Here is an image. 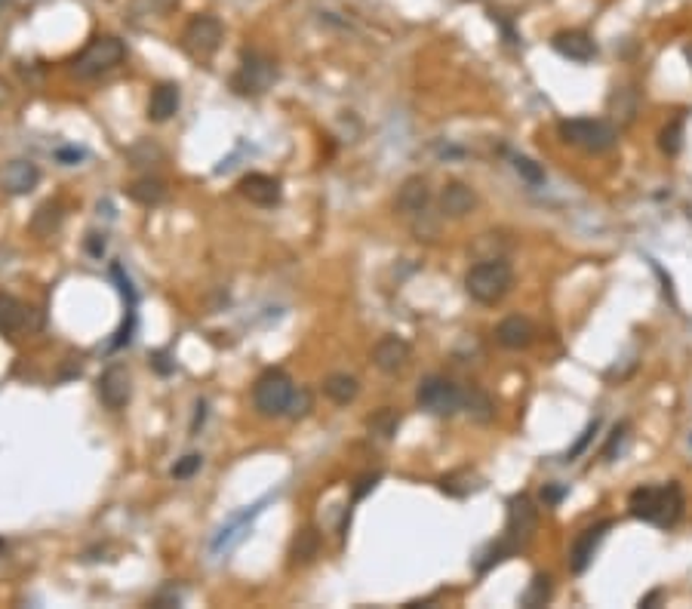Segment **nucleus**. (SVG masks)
Segmentation results:
<instances>
[{
    "instance_id": "f257e3e1",
    "label": "nucleus",
    "mask_w": 692,
    "mask_h": 609,
    "mask_svg": "<svg viewBox=\"0 0 692 609\" xmlns=\"http://www.w3.org/2000/svg\"><path fill=\"white\" fill-rule=\"evenodd\" d=\"M683 508H687V499H683L680 483H674V480L659 486H637L628 496V511L634 518L661 529L674 526L683 518Z\"/></svg>"
},
{
    "instance_id": "f03ea898",
    "label": "nucleus",
    "mask_w": 692,
    "mask_h": 609,
    "mask_svg": "<svg viewBox=\"0 0 692 609\" xmlns=\"http://www.w3.org/2000/svg\"><path fill=\"white\" fill-rule=\"evenodd\" d=\"M536 526H539V508L532 505V499L530 496L511 499L508 501V526H504V535L493 548V554L480 563V572H486L493 563L508 561V557L517 554L523 544H530V539L536 535Z\"/></svg>"
},
{
    "instance_id": "7ed1b4c3",
    "label": "nucleus",
    "mask_w": 692,
    "mask_h": 609,
    "mask_svg": "<svg viewBox=\"0 0 692 609\" xmlns=\"http://www.w3.org/2000/svg\"><path fill=\"white\" fill-rule=\"evenodd\" d=\"M514 286V268L504 259H483L465 274V292L477 305H499Z\"/></svg>"
},
{
    "instance_id": "20e7f679",
    "label": "nucleus",
    "mask_w": 692,
    "mask_h": 609,
    "mask_svg": "<svg viewBox=\"0 0 692 609\" xmlns=\"http://www.w3.org/2000/svg\"><path fill=\"white\" fill-rule=\"evenodd\" d=\"M127 59V44L114 34H99L86 44L81 53L71 62V74L77 81H92V77H102L108 71L120 68Z\"/></svg>"
},
{
    "instance_id": "39448f33",
    "label": "nucleus",
    "mask_w": 692,
    "mask_h": 609,
    "mask_svg": "<svg viewBox=\"0 0 692 609\" xmlns=\"http://www.w3.org/2000/svg\"><path fill=\"white\" fill-rule=\"evenodd\" d=\"M560 139L566 145H575L588 154H607L609 148H616L618 130L609 120H594V117H573V120H560Z\"/></svg>"
},
{
    "instance_id": "423d86ee",
    "label": "nucleus",
    "mask_w": 692,
    "mask_h": 609,
    "mask_svg": "<svg viewBox=\"0 0 692 609\" xmlns=\"http://www.w3.org/2000/svg\"><path fill=\"white\" fill-rule=\"evenodd\" d=\"M295 385L284 370H265L252 385V406L265 419H277V415L290 413Z\"/></svg>"
},
{
    "instance_id": "0eeeda50",
    "label": "nucleus",
    "mask_w": 692,
    "mask_h": 609,
    "mask_svg": "<svg viewBox=\"0 0 692 609\" xmlns=\"http://www.w3.org/2000/svg\"><path fill=\"white\" fill-rule=\"evenodd\" d=\"M416 404H419L425 413L446 419V415H456L459 410H465V391L443 376H428L422 378L419 391H416Z\"/></svg>"
},
{
    "instance_id": "6e6552de",
    "label": "nucleus",
    "mask_w": 692,
    "mask_h": 609,
    "mask_svg": "<svg viewBox=\"0 0 692 609\" xmlns=\"http://www.w3.org/2000/svg\"><path fill=\"white\" fill-rule=\"evenodd\" d=\"M222 38H225V28H222L219 19L213 13H197V16L188 19L182 31V44L191 56L197 59H210L215 49L222 47Z\"/></svg>"
},
{
    "instance_id": "1a4fd4ad",
    "label": "nucleus",
    "mask_w": 692,
    "mask_h": 609,
    "mask_svg": "<svg viewBox=\"0 0 692 609\" xmlns=\"http://www.w3.org/2000/svg\"><path fill=\"white\" fill-rule=\"evenodd\" d=\"M99 400L108 406V410H124L133 397V378H129V370L124 363H111L102 376H99Z\"/></svg>"
},
{
    "instance_id": "9d476101",
    "label": "nucleus",
    "mask_w": 692,
    "mask_h": 609,
    "mask_svg": "<svg viewBox=\"0 0 692 609\" xmlns=\"http://www.w3.org/2000/svg\"><path fill=\"white\" fill-rule=\"evenodd\" d=\"M609 529H612V520H600V523H594V526L582 529V533L575 535L573 548H569V570H573L575 576H582V572L594 563L597 548H600V542L607 539Z\"/></svg>"
},
{
    "instance_id": "9b49d317",
    "label": "nucleus",
    "mask_w": 692,
    "mask_h": 609,
    "mask_svg": "<svg viewBox=\"0 0 692 609\" xmlns=\"http://www.w3.org/2000/svg\"><path fill=\"white\" fill-rule=\"evenodd\" d=\"M409 354H413V348H409L407 339H400V335H381L376 348H372V363H376L379 372L394 376V372H400L409 363Z\"/></svg>"
},
{
    "instance_id": "f8f14e48",
    "label": "nucleus",
    "mask_w": 692,
    "mask_h": 609,
    "mask_svg": "<svg viewBox=\"0 0 692 609\" xmlns=\"http://www.w3.org/2000/svg\"><path fill=\"white\" fill-rule=\"evenodd\" d=\"M40 182V170L38 163L25 161V157H16V161H10L4 167V173H0V188L6 191V195H31L34 188H38Z\"/></svg>"
},
{
    "instance_id": "ddd939ff",
    "label": "nucleus",
    "mask_w": 692,
    "mask_h": 609,
    "mask_svg": "<svg viewBox=\"0 0 692 609\" xmlns=\"http://www.w3.org/2000/svg\"><path fill=\"white\" fill-rule=\"evenodd\" d=\"M551 47L557 49L564 59L569 62H579V65H585V62H594L597 59V44L594 38L585 31H579V28H569V31H560L554 34Z\"/></svg>"
},
{
    "instance_id": "4468645a",
    "label": "nucleus",
    "mask_w": 692,
    "mask_h": 609,
    "mask_svg": "<svg viewBox=\"0 0 692 609\" xmlns=\"http://www.w3.org/2000/svg\"><path fill=\"white\" fill-rule=\"evenodd\" d=\"M241 195L250 200V204H256V206H277L280 204V182L274 176H268V173H250V176H243L241 178Z\"/></svg>"
},
{
    "instance_id": "2eb2a0df",
    "label": "nucleus",
    "mask_w": 692,
    "mask_h": 609,
    "mask_svg": "<svg viewBox=\"0 0 692 609\" xmlns=\"http://www.w3.org/2000/svg\"><path fill=\"white\" fill-rule=\"evenodd\" d=\"M495 342L508 351H523L536 342V326L526 318H521V314H511V318H504L502 324L495 326Z\"/></svg>"
},
{
    "instance_id": "dca6fc26",
    "label": "nucleus",
    "mask_w": 692,
    "mask_h": 609,
    "mask_svg": "<svg viewBox=\"0 0 692 609\" xmlns=\"http://www.w3.org/2000/svg\"><path fill=\"white\" fill-rule=\"evenodd\" d=\"M428 204H431L428 178L425 176L403 178V185L398 188V210L403 213V216H419V213L428 210Z\"/></svg>"
},
{
    "instance_id": "f3484780",
    "label": "nucleus",
    "mask_w": 692,
    "mask_h": 609,
    "mask_svg": "<svg viewBox=\"0 0 692 609\" xmlns=\"http://www.w3.org/2000/svg\"><path fill=\"white\" fill-rule=\"evenodd\" d=\"M477 206V195L465 182H446L441 191V213L450 219H465Z\"/></svg>"
},
{
    "instance_id": "a211bd4d",
    "label": "nucleus",
    "mask_w": 692,
    "mask_h": 609,
    "mask_svg": "<svg viewBox=\"0 0 692 609\" xmlns=\"http://www.w3.org/2000/svg\"><path fill=\"white\" fill-rule=\"evenodd\" d=\"M179 105H182V92L176 83H157L148 96V120L151 124H167L176 117Z\"/></svg>"
},
{
    "instance_id": "6ab92c4d",
    "label": "nucleus",
    "mask_w": 692,
    "mask_h": 609,
    "mask_svg": "<svg viewBox=\"0 0 692 609\" xmlns=\"http://www.w3.org/2000/svg\"><path fill=\"white\" fill-rule=\"evenodd\" d=\"M274 74H277V71H274V65L268 59H256V56H250L247 65L241 68V74L234 77V90L243 92V96H247V92H265V87L274 81Z\"/></svg>"
},
{
    "instance_id": "aec40b11",
    "label": "nucleus",
    "mask_w": 692,
    "mask_h": 609,
    "mask_svg": "<svg viewBox=\"0 0 692 609\" xmlns=\"http://www.w3.org/2000/svg\"><path fill=\"white\" fill-rule=\"evenodd\" d=\"M323 394H327V400H333L336 406H348L357 400L360 382L355 376H348V372H333V376L323 378Z\"/></svg>"
},
{
    "instance_id": "412c9836",
    "label": "nucleus",
    "mask_w": 692,
    "mask_h": 609,
    "mask_svg": "<svg viewBox=\"0 0 692 609\" xmlns=\"http://www.w3.org/2000/svg\"><path fill=\"white\" fill-rule=\"evenodd\" d=\"M62 219H65V213H62V204H59V200H47V204H40L38 210H34L31 225H28V228H31V231L38 234V238H49V234L59 231Z\"/></svg>"
},
{
    "instance_id": "4be33fe9",
    "label": "nucleus",
    "mask_w": 692,
    "mask_h": 609,
    "mask_svg": "<svg viewBox=\"0 0 692 609\" xmlns=\"http://www.w3.org/2000/svg\"><path fill=\"white\" fill-rule=\"evenodd\" d=\"M28 320V308L19 302L16 296L10 292H0V333L10 335V333H19Z\"/></svg>"
},
{
    "instance_id": "5701e85b",
    "label": "nucleus",
    "mask_w": 692,
    "mask_h": 609,
    "mask_svg": "<svg viewBox=\"0 0 692 609\" xmlns=\"http://www.w3.org/2000/svg\"><path fill=\"white\" fill-rule=\"evenodd\" d=\"M317 554H320V533L311 529V526L299 529V533H295V539H293V544H290L293 563L305 566V563H311Z\"/></svg>"
},
{
    "instance_id": "b1692460",
    "label": "nucleus",
    "mask_w": 692,
    "mask_h": 609,
    "mask_svg": "<svg viewBox=\"0 0 692 609\" xmlns=\"http://www.w3.org/2000/svg\"><path fill=\"white\" fill-rule=\"evenodd\" d=\"M129 197L136 200V204L142 206H157L167 200V185L161 182V178H136L133 185H129Z\"/></svg>"
},
{
    "instance_id": "393cba45",
    "label": "nucleus",
    "mask_w": 692,
    "mask_h": 609,
    "mask_svg": "<svg viewBox=\"0 0 692 609\" xmlns=\"http://www.w3.org/2000/svg\"><path fill=\"white\" fill-rule=\"evenodd\" d=\"M551 594H554L551 576H545V572H536V576H532V582H530V587H526V591L521 594V606H526V609L545 606L547 600H551Z\"/></svg>"
},
{
    "instance_id": "a878e982",
    "label": "nucleus",
    "mask_w": 692,
    "mask_h": 609,
    "mask_svg": "<svg viewBox=\"0 0 692 609\" xmlns=\"http://www.w3.org/2000/svg\"><path fill=\"white\" fill-rule=\"evenodd\" d=\"M366 428H370L376 437H381V440H391L400 428V413L391 410V406H381V410H376L370 419H366Z\"/></svg>"
},
{
    "instance_id": "bb28decb",
    "label": "nucleus",
    "mask_w": 692,
    "mask_h": 609,
    "mask_svg": "<svg viewBox=\"0 0 692 609\" xmlns=\"http://www.w3.org/2000/svg\"><path fill=\"white\" fill-rule=\"evenodd\" d=\"M465 410H468V415H471L474 422H480V425L493 422V415H495L493 400H489V394H483L480 388L465 391Z\"/></svg>"
},
{
    "instance_id": "cd10ccee",
    "label": "nucleus",
    "mask_w": 692,
    "mask_h": 609,
    "mask_svg": "<svg viewBox=\"0 0 692 609\" xmlns=\"http://www.w3.org/2000/svg\"><path fill=\"white\" fill-rule=\"evenodd\" d=\"M683 133H687V126H683V117H674L668 126H661V133H659L661 154H668V157L680 154L683 152Z\"/></svg>"
},
{
    "instance_id": "c85d7f7f",
    "label": "nucleus",
    "mask_w": 692,
    "mask_h": 609,
    "mask_svg": "<svg viewBox=\"0 0 692 609\" xmlns=\"http://www.w3.org/2000/svg\"><path fill=\"white\" fill-rule=\"evenodd\" d=\"M514 173L523 178L526 185H532V188H539V185H545V167H539L532 157H526V154H517L514 157Z\"/></svg>"
},
{
    "instance_id": "c756f323",
    "label": "nucleus",
    "mask_w": 692,
    "mask_h": 609,
    "mask_svg": "<svg viewBox=\"0 0 692 609\" xmlns=\"http://www.w3.org/2000/svg\"><path fill=\"white\" fill-rule=\"evenodd\" d=\"M200 465H204V456L200 453H191V456H185V458H179L176 465H172V471L170 474L176 477V480H188V477H194L200 471Z\"/></svg>"
},
{
    "instance_id": "7c9ffc66",
    "label": "nucleus",
    "mask_w": 692,
    "mask_h": 609,
    "mask_svg": "<svg viewBox=\"0 0 692 609\" xmlns=\"http://www.w3.org/2000/svg\"><path fill=\"white\" fill-rule=\"evenodd\" d=\"M311 406H314V400H311V391L308 388H299L293 394V404H290V419H305L308 413H311Z\"/></svg>"
},
{
    "instance_id": "2f4dec72",
    "label": "nucleus",
    "mask_w": 692,
    "mask_h": 609,
    "mask_svg": "<svg viewBox=\"0 0 692 609\" xmlns=\"http://www.w3.org/2000/svg\"><path fill=\"white\" fill-rule=\"evenodd\" d=\"M625 437H628V425H625V422H622V425L612 428L609 443H607V447H603V458H607V462H612V458H616V449H622Z\"/></svg>"
},
{
    "instance_id": "473e14b6",
    "label": "nucleus",
    "mask_w": 692,
    "mask_h": 609,
    "mask_svg": "<svg viewBox=\"0 0 692 609\" xmlns=\"http://www.w3.org/2000/svg\"><path fill=\"white\" fill-rule=\"evenodd\" d=\"M597 425H600V422H597V419H594V422H591V425L585 428V434H582V437H579V443H575V447H573V449H569V453H566V462H573V458H575V456H579V453H582V449H585V447H588V440H591V437H594V434H597Z\"/></svg>"
},
{
    "instance_id": "72a5a7b5",
    "label": "nucleus",
    "mask_w": 692,
    "mask_h": 609,
    "mask_svg": "<svg viewBox=\"0 0 692 609\" xmlns=\"http://www.w3.org/2000/svg\"><path fill=\"white\" fill-rule=\"evenodd\" d=\"M56 157H59L65 167H74L77 161H83V152H77V148H62V152H56Z\"/></svg>"
},
{
    "instance_id": "f704fd0d",
    "label": "nucleus",
    "mask_w": 692,
    "mask_h": 609,
    "mask_svg": "<svg viewBox=\"0 0 692 609\" xmlns=\"http://www.w3.org/2000/svg\"><path fill=\"white\" fill-rule=\"evenodd\" d=\"M376 483H379V474H372V477L366 474L364 480H360V486H357V490H355V499L360 501V499H364L366 492H370V490H372V486H376Z\"/></svg>"
},
{
    "instance_id": "c9c22d12",
    "label": "nucleus",
    "mask_w": 692,
    "mask_h": 609,
    "mask_svg": "<svg viewBox=\"0 0 692 609\" xmlns=\"http://www.w3.org/2000/svg\"><path fill=\"white\" fill-rule=\"evenodd\" d=\"M560 499H564V490H560V486H545V490H542V501H545V505H557Z\"/></svg>"
},
{
    "instance_id": "e433bc0d",
    "label": "nucleus",
    "mask_w": 692,
    "mask_h": 609,
    "mask_svg": "<svg viewBox=\"0 0 692 609\" xmlns=\"http://www.w3.org/2000/svg\"><path fill=\"white\" fill-rule=\"evenodd\" d=\"M176 6H179V0H154V10L161 13V16L163 13H170V10H176Z\"/></svg>"
},
{
    "instance_id": "4c0bfd02",
    "label": "nucleus",
    "mask_w": 692,
    "mask_h": 609,
    "mask_svg": "<svg viewBox=\"0 0 692 609\" xmlns=\"http://www.w3.org/2000/svg\"><path fill=\"white\" fill-rule=\"evenodd\" d=\"M659 597H661V591H653V594H646V597L640 600V606H653V604H655V600H659Z\"/></svg>"
},
{
    "instance_id": "58836bf2",
    "label": "nucleus",
    "mask_w": 692,
    "mask_h": 609,
    "mask_svg": "<svg viewBox=\"0 0 692 609\" xmlns=\"http://www.w3.org/2000/svg\"><path fill=\"white\" fill-rule=\"evenodd\" d=\"M6 99H10V83H6V81H0V105H4Z\"/></svg>"
},
{
    "instance_id": "ea45409f",
    "label": "nucleus",
    "mask_w": 692,
    "mask_h": 609,
    "mask_svg": "<svg viewBox=\"0 0 692 609\" xmlns=\"http://www.w3.org/2000/svg\"><path fill=\"white\" fill-rule=\"evenodd\" d=\"M687 62H689V68H692V44L687 47Z\"/></svg>"
},
{
    "instance_id": "a19ab883",
    "label": "nucleus",
    "mask_w": 692,
    "mask_h": 609,
    "mask_svg": "<svg viewBox=\"0 0 692 609\" xmlns=\"http://www.w3.org/2000/svg\"><path fill=\"white\" fill-rule=\"evenodd\" d=\"M4 551H6V544H4V542H0V554H4Z\"/></svg>"
}]
</instances>
